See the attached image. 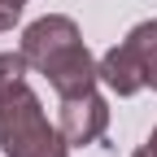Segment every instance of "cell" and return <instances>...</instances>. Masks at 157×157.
I'll return each instance as SVG.
<instances>
[{
	"instance_id": "obj_1",
	"label": "cell",
	"mask_w": 157,
	"mask_h": 157,
	"mask_svg": "<svg viewBox=\"0 0 157 157\" xmlns=\"http://www.w3.org/2000/svg\"><path fill=\"white\" fill-rule=\"evenodd\" d=\"M22 57L48 78L57 96H78L101 83V61L87 52L74 17L66 13H44L22 31Z\"/></svg>"
},
{
	"instance_id": "obj_2",
	"label": "cell",
	"mask_w": 157,
	"mask_h": 157,
	"mask_svg": "<svg viewBox=\"0 0 157 157\" xmlns=\"http://www.w3.org/2000/svg\"><path fill=\"white\" fill-rule=\"evenodd\" d=\"M0 148L5 157H70V140L48 122L39 96L26 83L0 96Z\"/></svg>"
},
{
	"instance_id": "obj_3",
	"label": "cell",
	"mask_w": 157,
	"mask_h": 157,
	"mask_svg": "<svg viewBox=\"0 0 157 157\" xmlns=\"http://www.w3.org/2000/svg\"><path fill=\"white\" fill-rule=\"evenodd\" d=\"M57 127L70 144H96L105 140V127H109V101L101 92H78V96H61V109H57Z\"/></svg>"
},
{
	"instance_id": "obj_4",
	"label": "cell",
	"mask_w": 157,
	"mask_h": 157,
	"mask_svg": "<svg viewBox=\"0 0 157 157\" xmlns=\"http://www.w3.org/2000/svg\"><path fill=\"white\" fill-rule=\"evenodd\" d=\"M101 83H105L109 92H118V96H135V92L148 87L144 66H140V52H135L127 39L113 44V48L101 57Z\"/></svg>"
},
{
	"instance_id": "obj_5",
	"label": "cell",
	"mask_w": 157,
	"mask_h": 157,
	"mask_svg": "<svg viewBox=\"0 0 157 157\" xmlns=\"http://www.w3.org/2000/svg\"><path fill=\"white\" fill-rule=\"evenodd\" d=\"M127 44H131L135 52H140L144 78H148V87L157 92V17H148V22H140V26H131Z\"/></svg>"
},
{
	"instance_id": "obj_6",
	"label": "cell",
	"mask_w": 157,
	"mask_h": 157,
	"mask_svg": "<svg viewBox=\"0 0 157 157\" xmlns=\"http://www.w3.org/2000/svg\"><path fill=\"white\" fill-rule=\"evenodd\" d=\"M26 57H22V48L17 52H0V96H5L9 87H17V83H26Z\"/></svg>"
},
{
	"instance_id": "obj_7",
	"label": "cell",
	"mask_w": 157,
	"mask_h": 157,
	"mask_svg": "<svg viewBox=\"0 0 157 157\" xmlns=\"http://www.w3.org/2000/svg\"><path fill=\"white\" fill-rule=\"evenodd\" d=\"M22 5L26 0H0V31H13L22 22Z\"/></svg>"
},
{
	"instance_id": "obj_8",
	"label": "cell",
	"mask_w": 157,
	"mask_h": 157,
	"mask_svg": "<svg viewBox=\"0 0 157 157\" xmlns=\"http://www.w3.org/2000/svg\"><path fill=\"white\" fill-rule=\"evenodd\" d=\"M135 157H157V153H153V148L144 144V148H135Z\"/></svg>"
},
{
	"instance_id": "obj_9",
	"label": "cell",
	"mask_w": 157,
	"mask_h": 157,
	"mask_svg": "<svg viewBox=\"0 0 157 157\" xmlns=\"http://www.w3.org/2000/svg\"><path fill=\"white\" fill-rule=\"evenodd\" d=\"M148 148H153V153H157V127H153V135H148Z\"/></svg>"
}]
</instances>
